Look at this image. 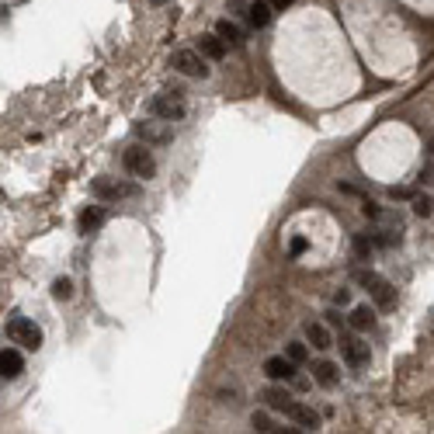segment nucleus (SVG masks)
Returning <instances> with one entry per match:
<instances>
[{"instance_id":"obj_22","label":"nucleus","mask_w":434,"mask_h":434,"mask_svg":"<svg viewBox=\"0 0 434 434\" xmlns=\"http://www.w3.org/2000/svg\"><path fill=\"white\" fill-rule=\"evenodd\" d=\"M413 212L420 215V219H427V215H434V198H413Z\"/></svg>"},{"instance_id":"obj_30","label":"nucleus","mask_w":434,"mask_h":434,"mask_svg":"<svg viewBox=\"0 0 434 434\" xmlns=\"http://www.w3.org/2000/svg\"><path fill=\"white\" fill-rule=\"evenodd\" d=\"M292 4H296V0H271L275 11H285V8H292Z\"/></svg>"},{"instance_id":"obj_18","label":"nucleus","mask_w":434,"mask_h":434,"mask_svg":"<svg viewBox=\"0 0 434 434\" xmlns=\"http://www.w3.org/2000/svg\"><path fill=\"white\" fill-rule=\"evenodd\" d=\"M105 223V208H98V205H91V208H84L80 212V219H77V226H80V233H91V230H98Z\"/></svg>"},{"instance_id":"obj_24","label":"nucleus","mask_w":434,"mask_h":434,"mask_svg":"<svg viewBox=\"0 0 434 434\" xmlns=\"http://www.w3.org/2000/svg\"><path fill=\"white\" fill-rule=\"evenodd\" d=\"M372 247H375V240H372V237H354V254H358V257H368V254H372Z\"/></svg>"},{"instance_id":"obj_6","label":"nucleus","mask_w":434,"mask_h":434,"mask_svg":"<svg viewBox=\"0 0 434 434\" xmlns=\"http://www.w3.org/2000/svg\"><path fill=\"white\" fill-rule=\"evenodd\" d=\"M174 66H177L184 77H195V80H205V77H208V63H205V56L195 53V49L174 53Z\"/></svg>"},{"instance_id":"obj_17","label":"nucleus","mask_w":434,"mask_h":434,"mask_svg":"<svg viewBox=\"0 0 434 434\" xmlns=\"http://www.w3.org/2000/svg\"><path fill=\"white\" fill-rule=\"evenodd\" d=\"M347 323H351L354 330H372V327H375V309H372V306H354L351 316H347Z\"/></svg>"},{"instance_id":"obj_10","label":"nucleus","mask_w":434,"mask_h":434,"mask_svg":"<svg viewBox=\"0 0 434 434\" xmlns=\"http://www.w3.org/2000/svg\"><path fill=\"white\" fill-rule=\"evenodd\" d=\"M21 372H25V358H21L15 347L0 351V375H4V379H18Z\"/></svg>"},{"instance_id":"obj_28","label":"nucleus","mask_w":434,"mask_h":434,"mask_svg":"<svg viewBox=\"0 0 434 434\" xmlns=\"http://www.w3.org/2000/svg\"><path fill=\"white\" fill-rule=\"evenodd\" d=\"M230 8H233L237 15H247V8H251V4H247V0H230Z\"/></svg>"},{"instance_id":"obj_1","label":"nucleus","mask_w":434,"mask_h":434,"mask_svg":"<svg viewBox=\"0 0 434 434\" xmlns=\"http://www.w3.org/2000/svg\"><path fill=\"white\" fill-rule=\"evenodd\" d=\"M4 334H8L11 344H18V347H25V351H39V347H42V330H39V323L28 320V316H11Z\"/></svg>"},{"instance_id":"obj_9","label":"nucleus","mask_w":434,"mask_h":434,"mask_svg":"<svg viewBox=\"0 0 434 434\" xmlns=\"http://www.w3.org/2000/svg\"><path fill=\"white\" fill-rule=\"evenodd\" d=\"M136 136L146 143V146H167L174 139L170 129H160L156 122H136Z\"/></svg>"},{"instance_id":"obj_25","label":"nucleus","mask_w":434,"mask_h":434,"mask_svg":"<svg viewBox=\"0 0 434 434\" xmlns=\"http://www.w3.org/2000/svg\"><path fill=\"white\" fill-rule=\"evenodd\" d=\"M347 302H351V292H347V289H337V292H334V306H347Z\"/></svg>"},{"instance_id":"obj_26","label":"nucleus","mask_w":434,"mask_h":434,"mask_svg":"<svg viewBox=\"0 0 434 434\" xmlns=\"http://www.w3.org/2000/svg\"><path fill=\"white\" fill-rule=\"evenodd\" d=\"M389 198L403 201V198H413V191H410V188H392V191H389Z\"/></svg>"},{"instance_id":"obj_19","label":"nucleus","mask_w":434,"mask_h":434,"mask_svg":"<svg viewBox=\"0 0 434 434\" xmlns=\"http://www.w3.org/2000/svg\"><path fill=\"white\" fill-rule=\"evenodd\" d=\"M306 341H309L316 351H327V347H334V341H330L327 327H320V323H306Z\"/></svg>"},{"instance_id":"obj_7","label":"nucleus","mask_w":434,"mask_h":434,"mask_svg":"<svg viewBox=\"0 0 434 434\" xmlns=\"http://www.w3.org/2000/svg\"><path fill=\"white\" fill-rule=\"evenodd\" d=\"M341 358H344V365H347V368H365L372 354H368V344H361L358 337L341 334Z\"/></svg>"},{"instance_id":"obj_5","label":"nucleus","mask_w":434,"mask_h":434,"mask_svg":"<svg viewBox=\"0 0 434 434\" xmlns=\"http://www.w3.org/2000/svg\"><path fill=\"white\" fill-rule=\"evenodd\" d=\"M354 282L375 299L379 309H389V306H392V299H396V296H392V285H389L386 278H379L375 271H354Z\"/></svg>"},{"instance_id":"obj_15","label":"nucleus","mask_w":434,"mask_h":434,"mask_svg":"<svg viewBox=\"0 0 434 434\" xmlns=\"http://www.w3.org/2000/svg\"><path fill=\"white\" fill-rule=\"evenodd\" d=\"M313 379H316V386L334 389L341 375H337V365H334V361H316V365H313Z\"/></svg>"},{"instance_id":"obj_27","label":"nucleus","mask_w":434,"mask_h":434,"mask_svg":"<svg viewBox=\"0 0 434 434\" xmlns=\"http://www.w3.org/2000/svg\"><path fill=\"white\" fill-rule=\"evenodd\" d=\"M365 215H368V219H382V208H379L375 201H368V205H365Z\"/></svg>"},{"instance_id":"obj_8","label":"nucleus","mask_w":434,"mask_h":434,"mask_svg":"<svg viewBox=\"0 0 434 434\" xmlns=\"http://www.w3.org/2000/svg\"><path fill=\"white\" fill-rule=\"evenodd\" d=\"M264 375L271 382H296V361L289 354H275L264 361Z\"/></svg>"},{"instance_id":"obj_32","label":"nucleus","mask_w":434,"mask_h":434,"mask_svg":"<svg viewBox=\"0 0 434 434\" xmlns=\"http://www.w3.org/2000/svg\"><path fill=\"white\" fill-rule=\"evenodd\" d=\"M150 4H156V8H160V4H167V0H150Z\"/></svg>"},{"instance_id":"obj_16","label":"nucleus","mask_w":434,"mask_h":434,"mask_svg":"<svg viewBox=\"0 0 434 434\" xmlns=\"http://www.w3.org/2000/svg\"><path fill=\"white\" fill-rule=\"evenodd\" d=\"M264 399H268L271 410H282V413H289V406L296 403L292 392H289V389H278V386H268V389H264Z\"/></svg>"},{"instance_id":"obj_11","label":"nucleus","mask_w":434,"mask_h":434,"mask_svg":"<svg viewBox=\"0 0 434 434\" xmlns=\"http://www.w3.org/2000/svg\"><path fill=\"white\" fill-rule=\"evenodd\" d=\"M285 417H292V420H296L299 427H306V431H316V427H320V413H316L313 406H306V403H292Z\"/></svg>"},{"instance_id":"obj_12","label":"nucleus","mask_w":434,"mask_h":434,"mask_svg":"<svg viewBox=\"0 0 434 434\" xmlns=\"http://www.w3.org/2000/svg\"><path fill=\"white\" fill-rule=\"evenodd\" d=\"M215 35H219L226 46H233V49H240L244 42H247V35H244V28L240 25H233L230 18H223L219 25H215Z\"/></svg>"},{"instance_id":"obj_33","label":"nucleus","mask_w":434,"mask_h":434,"mask_svg":"<svg viewBox=\"0 0 434 434\" xmlns=\"http://www.w3.org/2000/svg\"><path fill=\"white\" fill-rule=\"evenodd\" d=\"M431 156H434V139H431Z\"/></svg>"},{"instance_id":"obj_14","label":"nucleus","mask_w":434,"mask_h":434,"mask_svg":"<svg viewBox=\"0 0 434 434\" xmlns=\"http://www.w3.org/2000/svg\"><path fill=\"white\" fill-rule=\"evenodd\" d=\"M271 0H254V4L247 8V21L254 25V28H264L268 21H271Z\"/></svg>"},{"instance_id":"obj_13","label":"nucleus","mask_w":434,"mask_h":434,"mask_svg":"<svg viewBox=\"0 0 434 434\" xmlns=\"http://www.w3.org/2000/svg\"><path fill=\"white\" fill-rule=\"evenodd\" d=\"M198 53H201L205 60H223V56H226V42H223L219 35H201V39H198Z\"/></svg>"},{"instance_id":"obj_23","label":"nucleus","mask_w":434,"mask_h":434,"mask_svg":"<svg viewBox=\"0 0 434 434\" xmlns=\"http://www.w3.org/2000/svg\"><path fill=\"white\" fill-rule=\"evenodd\" d=\"M251 424H254V431H261V434H268V431H278V427L271 424V417H268V413H254V417H251Z\"/></svg>"},{"instance_id":"obj_3","label":"nucleus","mask_w":434,"mask_h":434,"mask_svg":"<svg viewBox=\"0 0 434 434\" xmlns=\"http://www.w3.org/2000/svg\"><path fill=\"white\" fill-rule=\"evenodd\" d=\"M150 111H153L156 118H163V122H181V118L188 115L181 91H163V94H156V98L150 101Z\"/></svg>"},{"instance_id":"obj_2","label":"nucleus","mask_w":434,"mask_h":434,"mask_svg":"<svg viewBox=\"0 0 434 434\" xmlns=\"http://www.w3.org/2000/svg\"><path fill=\"white\" fill-rule=\"evenodd\" d=\"M91 195L101 198V201H122V198H136V195H139V184L118 181V177H98V181L91 184Z\"/></svg>"},{"instance_id":"obj_4","label":"nucleus","mask_w":434,"mask_h":434,"mask_svg":"<svg viewBox=\"0 0 434 434\" xmlns=\"http://www.w3.org/2000/svg\"><path fill=\"white\" fill-rule=\"evenodd\" d=\"M122 163H125V170H129L132 177H139V181H150V177L156 174V160H153L150 146H129L125 156H122Z\"/></svg>"},{"instance_id":"obj_31","label":"nucleus","mask_w":434,"mask_h":434,"mask_svg":"<svg viewBox=\"0 0 434 434\" xmlns=\"http://www.w3.org/2000/svg\"><path fill=\"white\" fill-rule=\"evenodd\" d=\"M302 251H306V240H302V237H299V240H292V254H302Z\"/></svg>"},{"instance_id":"obj_21","label":"nucleus","mask_w":434,"mask_h":434,"mask_svg":"<svg viewBox=\"0 0 434 434\" xmlns=\"http://www.w3.org/2000/svg\"><path fill=\"white\" fill-rule=\"evenodd\" d=\"M285 354H289V358H292L296 365H302V361L309 358V351H306V344H302V341H292V344L285 347Z\"/></svg>"},{"instance_id":"obj_20","label":"nucleus","mask_w":434,"mask_h":434,"mask_svg":"<svg viewBox=\"0 0 434 434\" xmlns=\"http://www.w3.org/2000/svg\"><path fill=\"white\" fill-rule=\"evenodd\" d=\"M70 296H73V285H70V278H56V282H53V299H56V302H66Z\"/></svg>"},{"instance_id":"obj_29","label":"nucleus","mask_w":434,"mask_h":434,"mask_svg":"<svg viewBox=\"0 0 434 434\" xmlns=\"http://www.w3.org/2000/svg\"><path fill=\"white\" fill-rule=\"evenodd\" d=\"M323 316H327V323H330V327H337V323H341V313H337V309H327Z\"/></svg>"}]
</instances>
